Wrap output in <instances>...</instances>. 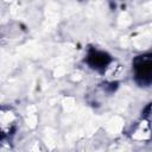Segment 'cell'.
<instances>
[{"instance_id": "obj_2", "label": "cell", "mask_w": 152, "mask_h": 152, "mask_svg": "<svg viewBox=\"0 0 152 152\" xmlns=\"http://www.w3.org/2000/svg\"><path fill=\"white\" fill-rule=\"evenodd\" d=\"M87 61L91 65V68H94V69H102V68H106V65L109 63L110 58H109V56L106 52L94 50V51L89 52Z\"/></svg>"}, {"instance_id": "obj_1", "label": "cell", "mask_w": 152, "mask_h": 152, "mask_svg": "<svg viewBox=\"0 0 152 152\" xmlns=\"http://www.w3.org/2000/svg\"><path fill=\"white\" fill-rule=\"evenodd\" d=\"M135 78L142 83L152 82V53L139 56L134 59L133 63Z\"/></svg>"}]
</instances>
